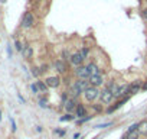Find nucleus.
I'll return each instance as SVG.
<instances>
[{"label":"nucleus","mask_w":147,"mask_h":139,"mask_svg":"<svg viewBox=\"0 0 147 139\" xmlns=\"http://www.w3.org/2000/svg\"><path fill=\"white\" fill-rule=\"evenodd\" d=\"M81 54H82V57L87 59L88 57H90V48H87V46H84V48H81V51H80Z\"/></svg>","instance_id":"5701e85b"},{"label":"nucleus","mask_w":147,"mask_h":139,"mask_svg":"<svg viewBox=\"0 0 147 139\" xmlns=\"http://www.w3.org/2000/svg\"><path fill=\"white\" fill-rule=\"evenodd\" d=\"M0 120H2V112H0Z\"/></svg>","instance_id":"473e14b6"},{"label":"nucleus","mask_w":147,"mask_h":139,"mask_svg":"<svg viewBox=\"0 0 147 139\" xmlns=\"http://www.w3.org/2000/svg\"><path fill=\"white\" fill-rule=\"evenodd\" d=\"M91 119V116H87V117H84V119H78V125H82V123H85L87 120H90Z\"/></svg>","instance_id":"c85d7f7f"},{"label":"nucleus","mask_w":147,"mask_h":139,"mask_svg":"<svg viewBox=\"0 0 147 139\" xmlns=\"http://www.w3.org/2000/svg\"><path fill=\"white\" fill-rule=\"evenodd\" d=\"M10 123H12V132H16V123H15L13 117H10Z\"/></svg>","instance_id":"c756f323"},{"label":"nucleus","mask_w":147,"mask_h":139,"mask_svg":"<svg viewBox=\"0 0 147 139\" xmlns=\"http://www.w3.org/2000/svg\"><path fill=\"white\" fill-rule=\"evenodd\" d=\"M30 89H32L33 94H38V93H40V91H39V87H38V84H36V83H35V84H32V86H30Z\"/></svg>","instance_id":"cd10ccee"},{"label":"nucleus","mask_w":147,"mask_h":139,"mask_svg":"<svg viewBox=\"0 0 147 139\" xmlns=\"http://www.w3.org/2000/svg\"><path fill=\"white\" fill-rule=\"evenodd\" d=\"M138 132L141 136H147V119H143L138 122Z\"/></svg>","instance_id":"2eb2a0df"},{"label":"nucleus","mask_w":147,"mask_h":139,"mask_svg":"<svg viewBox=\"0 0 147 139\" xmlns=\"http://www.w3.org/2000/svg\"><path fill=\"white\" fill-rule=\"evenodd\" d=\"M35 25V16L32 12H25L23 18H22V28L25 29H29Z\"/></svg>","instance_id":"423d86ee"},{"label":"nucleus","mask_w":147,"mask_h":139,"mask_svg":"<svg viewBox=\"0 0 147 139\" xmlns=\"http://www.w3.org/2000/svg\"><path fill=\"white\" fill-rule=\"evenodd\" d=\"M22 55H23L26 59H30V58L33 57V48L29 46V45H26V46L23 48V51H22Z\"/></svg>","instance_id":"a211bd4d"},{"label":"nucleus","mask_w":147,"mask_h":139,"mask_svg":"<svg viewBox=\"0 0 147 139\" xmlns=\"http://www.w3.org/2000/svg\"><path fill=\"white\" fill-rule=\"evenodd\" d=\"M84 61H85V58H84L82 54L78 51V52H74V54H72L69 64L74 65V67H80V65H84Z\"/></svg>","instance_id":"1a4fd4ad"},{"label":"nucleus","mask_w":147,"mask_h":139,"mask_svg":"<svg viewBox=\"0 0 147 139\" xmlns=\"http://www.w3.org/2000/svg\"><path fill=\"white\" fill-rule=\"evenodd\" d=\"M90 86H91V84H90V81H88V80H81V78H77L75 81H74V83L69 86L68 93H69V96H71V97H75V99H78L81 94H84L85 89H88Z\"/></svg>","instance_id":"f257e3e1"},{"label":"nucleus","mask_w":147,"mask_h":139,"mask_svg":"<svg viewBox=\"0 0 147 139\" xmlns=\"http://www.w3.org/2000/svg\"><path fill=\"white\" fill-rule=\"evenodd\" d=\"M141 15H143V18L147 20V7L146 9H143V12H141Z\"/></svg>","instance_id":"2f4dec72"},{"label":"nucleus","mask_w":147,"mask_h":139,"mask_svg":"<svg viewBox=\"0 0 147 139\" xmlns=\"http://www.w3.org/2000/svg\"><path fill=\"white\" fill-rule=\"evenodd\" d=\"M45 83L49 89H58L61 86V77L59 76H51L45 78Z\"/></svg>","instance_id":"9b49d317"},{"label":"nucleus","mask_w":147,"mask_h":139,"mask_svg":"<svg viewBox=\"0 0 147 139\" xmlns=\"http://www.w3.org/2000/svg\"><path fill=\"white\" fill-rule=\"evenodd\" d=\"M39 70H40V74H45L46 71H49V65L48 64H43V65H40Z\"/></svg>","instance_id":"393cba45"},{"label":"nucleus","mask_w":147,"mask_h":139,"mask_svg":"<svg viewBox=\"0 0 147 139\" xmlns=\"http://www.w3.org/2000/svg\"><path fill=\"white\" fill-rule=\"evenodd\" d=\"M104 107H105V106H102L101 103H92V104H91V109H92L94 113H102V112H104Z\"/></svg>","instance_id":"6ab92c4d"},{"label":"nucleus","mask_w":147,"mask_h":139,"mask_svg":"<svg viewBox=\"0 0 147 139\" xmlns=\"http://www.w3.org/2000/svg\"><path fill=\"white\" fill-rule=\"evenodd\" d=\"M100 89H97V87H94V86H90L88 89H85V91H84V99H85V102L87 103H95L98 99H100Z\"/></svg>","instance_id":"f03ea898"},{"label":"nucleus","mask_w":147,"mask_h":139,"mask_svg":"<svg viewBox=\"0 0 147 139\" xmlns=\"http://www.w3.org/2000/svg\"><path fill=\"white\" fill-rule=\"evenodd\" d=\"M75 116H77L78 119H84V117L90 116V114H88V109L85 107V104L80 103V104L77 106V109H75Z\"/></svg>","instance_id":"ddd939ff"},{"label":"nucleus","mask_w":147,"mask_h":139,"mask_svg":"<svg viewBox=\"0 0 147 139\" xmlns=\"http://www.w3.org/2000/svg\"><path fill=\"white\" fill-rule=\"evenodd\" d=\"M130 96V83H124L118 87L117 93H115V100H120L123 97H127Z\"/></svg>","instance_id":"0eeeda50"},{"label":"nucleus","mask_w":147,"mask_h":139,"mask_svg":"<svg viewBox=\"0 0 147 139\" xmlns=\"http://www.w3.org/2000/svg\"><path fill=\"white\" fill-rule=\"evenodd\" d=\"M36 84H38V87H39V91L40 93H48V86H46V83L45 81H36Z\"/></svg>","instance_id":"412c9836"},{"label":"nucleus","mask_w":147,"mask_h":139,"mask_svg":"<svg viewBox=\"0 0 147 139\" xmlns=\"http://www.w3.org/2000/svg\"><path fill=\"white\" fill-rule=\"evenodd\" d=\"M74 74H75L77 78H81V80H88L90 78V73H88V68L87 65H80V67H75L74 70Z\"/></svg>","instance_id":"39448f33"},{"label":"nucleus","mask_w":147,"mask_h":139,"mask_svg":"<svg viewBox=\"0 0 147 139\" xmlns=\"http://www.w3.org/2000/svg\"><path fill=\"white\" fill-rule=\"evenodd\" d=\"M71 57H72V54H71L66 48H65V49L62 51V54H61V59L65 61V62H69V61H71Z\"/></svg>","instance_id":"aec40b11"},{"label":"nucleus","mask_w":147,"mask_h":139,"mask_svg":"<svg viewBox=\"0 0 147 139\" xmlns=\"http://www.w3.org/2000/svg\"><path fill=\"white\" fill-rule=\"evenodd\" d=\"M146 2H147V0H146Z\"/></svg>","instance_id":"f704fd0d"},{"label":"nucleus","mask_w":147,"mask_h":139,"mask_svg":"<svg viewBox=\"0 0 147 139\" xmlns=\"http://www.w3.org/2000/svg\"><path fill=\"white\" fill-rule=\"evenodd\" d=\"M39 106H40V107H43V109L49 107V104H48V102H46L45 99H40V100H39Z\"/></svg>","instance_id":"bb28decb"},{"label":"nucleus","mask_w":147,"mask_h":139,"mask_svg":"<svg viewBox=\"0 0 147 139\" xmlns=\"http://www.w3.org/2000/svg\"><path fill=\"white\" fill-rule=\"evenodd\" d=\"M141 87H143V80H134V81H131L130 83V96H134L138 91H141Z\"/></svg>","instance_id":"f8f14e48"},{"label":"nucleus","mask_w":147,"mask_h":139,"mask_svg":"<svg viewBox=\"0 0 147 139\" xmlns=\"http://www.w3.org/2000/svg\"><path fill=\"white\" fill-rule=\"evenodd\" d=\"M140 136L141 135H140L138 129H134V130H127L124 139H140Z\"/></svg>","instance_id":"f3484780"},{"label":"nucleus","mask_w":147,"mask_h":139,"mask_svg":"<svg viewBox=\"0 0 147 139\" xmlns=\"http://www.w3.org/2000/svg\"><path fill=\"white\" fill-rule=\"evenodd\" d=\"M141 91H147V80L143 81V87H141Z\"/></svg>","instance_id":"7c9ffc66"},{"label":"nucleus","mask_w":147,"mask_h":139,"mask_svg":"<svg viewBox=\"0 0 147 139\" xmlns=\"http://www.w3.org/2000/svg\"><path fill=\"white\" fill-rule=\"evenodd\" d=\"M32 74H33L35 77H39V76H40V70H39L38 67H33V68H32Z\"/></svg>","instance_id":"a878e982"},{"label":"nucleus","mask_w":147,"mask_h":139,"mask_svg":"<svg viewBox=\"0 0 147 139\" xmlns=\"http://www.w3.org/2000/svg\"><path fill=\"white\" fill-rule=\"evenodd\" d=\"M0 2H2V3H5V2H6V0H0Z\"/></svg>","instance_id":"72a5a7b5"},{"label":"nucleus","mask_w":147,"mask_h":139,"mask_svg":"<svg viewBox=\"0 0 147 139\" xmlns=\"http://www.w3.org/2000/svg\"><path fill=\"white\" fill-rule=\"evenodd\" d=\"M87 68H88V73H90V76H94V74H100L101 73V68L94 62V61H91V62H88L87 64Z\"/></svg>","instance_id":"4468645a"},{"label":"nucleus","mask_w":147,"mask_h":139,"mask_svg":"<svg viewBox=\"0 0 147 139\" xmlns=\"http://www.w3.org/2000/svg\"><path fill=\"white\" fill-rule=\"evenodd\" d=\"M78 104H80L78 99H75V97H69V99L65 102L63 107H65L66 113H72V112H75V109H77V106H78Z\"/></svg>","instance_id":"6e6552de"},{"label":"nucleus","mask_w":147,"mask_h":139,"mask_svg":"<svg viewBox=\"0 0 147 139\" xmlns=\"http://www.w3.org/2000/svg\"><path fill=\"white\" fill-rule=\"evenodd\" d=\"M53 68H55V71H56L59 76H62V74H65V73L68 71V64H66L65 61H62V59H56V61L53 62Z\"/></svg>","instance_id":"9d476101"},{"label":"nucleus","mask_w":147,"mask_h":139,"mask_svg":"<svg viewBox=\"0 0 147 139\" xmlns=\"http://www.w3.org/2000/svg\"><path fill=\"white\" fill-rule=\"evenodd\" d=\"M88 81H90L91 86H94V87H97V89H100V87H102V86L105 84V78H104V74H102V73L90 76Z\"/></svg>","instance_id":"20e7f679"},{"label":"nucleus","mask_w":147,"mask_h":139,"mask_svg":"<svg viewBox=\"0 0 147 139\" xmlns=\"http://www.w3.org/2000/svg\"><path fill=\"white\" fill-rule=\"evenodd\" d=\"M74 119H75V116H74L72 113H65V114L61 117V122H72Z\"/></svg>","instance_id":"4be33fe9"},{"label":"nucleus","mask_w":147,"mask_h":139,"mask_svg":"<svg viewBox=\"0 0 147 139\" xmlns=\"http://www.w3.org/2000/svg\"><path fill=\"white\" fill-rule=\"evenodd\" d=\"M15 48H16V51H19V52H22L25 46H22V44H20V41H15Z\"/></svg>","instance_id":"b1692460"},{"label":"nucleus","mask_w":147,"mask_h":139,"mask_svg":"<svg viewBox=\"0 0 147 139\" xmlns=\"http://www.w3.org/2000/svg\"><path fill=\"white\" fill-rule=\"evenodd\" d=\"M100 103L102 104V106H110L113 102H115V97H114V94L104 86L102 89H101V91H100Z\"/></svg>","instance_id":"7ed1b4c3"},{"label":"nucleus","mask_w":147,"mask_h":139,"mask_svg":"<svg viewBox=\"0 0 147 139\" xmlns=\"http://www.w3.org/2000/svg\"><path fill=\"white\" fill-rule=\"evenodd\" d=\"M105 87H107V89L114 94V97H115V93H117V90H118V87H120V86H118L114 80H111V81H107V83H105Z\"/></svg>","instance_id":"dca6fc26"}]
</instances>
